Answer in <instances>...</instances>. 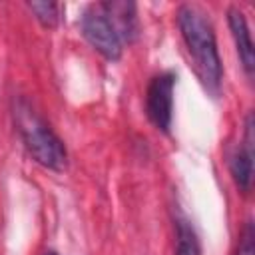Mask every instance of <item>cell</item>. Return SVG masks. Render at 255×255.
I'll return each instance as SVG.
<instances>
[{"instance_id":"cell-1","label":"cell","mask_w":255,"mask_h":255,"mask_svg":"<svg viewBox=\"0 0 255 255\" xmlns=\"http://www.w3.org/2000/svg\"><path fill=\"white\" fill-rule=\"evenodd\" d=\"M177 26L201 84L211 94H217L221 88L223 70L217 52L215 32L209 18L197 6L183 4L177 10Z\"/></svg>"},{"instance_id":"cell-2","label":"cell","mask_w":255,"mask_h":255,"mask_svg":"<svg viewBox=\"0 0 255 255\" xmlns=\"http://www.w3.org/2000/svg\"><path fill=\"white\" fill-rule=\"evenodd\" d=\"M14 124L16 129L28 149V153L44 167L62 171L68 163V151L62 139L54 133V129L46 124V120L34 110V106L26 98H18L14 102Z\"/></svg>"},{"instance_id":"cell-3","label":"cell","mask_w":255,"mask_h":255,"mask_svg":"<svg viewBox=\"0 0 255 255\" xmlns=\"http://www.w3.org/2000/svg\"><path fill=\"white\" fill-rule=\"evenodd\" d=\"M80 28H82L84 38L88 40V44L96 52H100L106 60H120L122 50H124V42L118 36L110 18L104 14V10L98 4L90 6L82 14Z\"/></svg>"},{"instance_id":"cell-4","label":"cell","mask_w":255,"mask_h":255,"mask_svg":"<svg viewBox=\"0 0 255 255\" xmlns=\"http://www.w3.org/2000/svg\"><path fill=\"white\" fill-rule=\"evenodd\" d=\"M173 86H175V74L161 72L153 76L147 84L145 92V112L149 122L163 133L171 128V116H173Z\"/></svg>"},{"instance_id":"cell-5","label":"cell","mask_w":255,"mask_h":255,"mask_svg":"<svg viewBox=\"0 0 255 255\" xmlns=\"http://www.w3.org/2000/svg\"><path fill=\"white\" fill-rule=\"evenodd\" d=\"M229 171L239 189H243V191L251 189V181H253V114H247L245 139L231 155Z\"/></svg>"},{"instance_id":"cell-6","label":"cell","mask_w":255,"mask_h":255,"mask_svg":"<svg viewBox=\"0 0 255 255\" xmlns=\"http://www.w3.org/2000/svg\"><path fill=\"white\" fill-rule=\"evenodd\" d=\"M227 22H229V30L233 34L235 46H237V54L239 60L247 72V76H253V68H255V48H253V40H251V32L247 26V20L243 16V12L239 8H229L227 12Z\"/></svg>"},{"instance_id":"cell-7","label":"cell","mask_w":255,"mask_h":255,"mask_svg":"<svg viewBox=\"0 0 255 255\" xmlns=\"http://www.w3.org/2000/svg\"><path fill=\"white\" fill-rule=\"evenodd\" d=\"M104 14L114 24L122 42H133L137 36V18H135V4L131 2H100L98 4Z\"/></svg>"},{"instance_id":"cell-8","label":"cell","mask_w":255,"mask_h":255,"mask_svg":"<svg viewBox=\"0 0 255 255\" xmlns=\"http://www.w3.org/2000/svg\"><path fill=\"white\" fill-rule=\"evenodd\" d=\"M175 255H201L197 233L185 219H179L175 225Z\"/></svg>"},{"instance_id":"cell-9","label":"cell","mask_w":255,"mask_h":255,"mask_svg":"<svg viewBox=\"0 0 255 255\" xmlns=\"http://www.w3.org/2000/svg\"><path fill=\"white\" fill-rule=\"evenodd\" d=\"M28 8L44 28H54L58 24L60 8L56 2H28Z\"/></svg>"},{"instance_id":"cell-10","label":"cell","mask_w":255,"mask_h":255,"mask_svg":"<svg viewBox=\"0 0 255 255\" xmlns=\"http://www.w3.org/2000/svg\"><path fill=\"white\" fill-rule=\"evenodd\" d=\"M255 235H253V225L247 223L243 235H241V241H239V249H237V255H255V243H253Z\"/></svg>"},{"instance_id":"cell-11","label":"cell","mask_w":255,"mask_h":255,"mask_svg":"<svg viewBox=\"0 0 255 255\" xmlns=\"http://www.w3.org/2000/svg\"><path fill=\"white\" fill-rule=\"evenodd\" d=\"M44 255H58V253H54V251H48V253H44Z\"/></svg>"}]
</instances>
